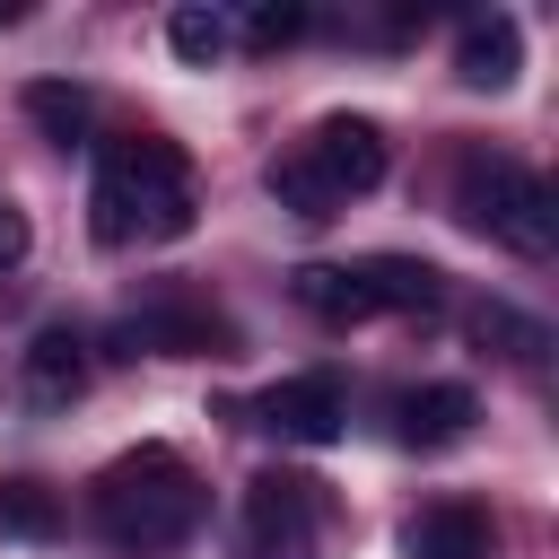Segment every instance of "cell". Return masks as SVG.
I'll return each mask as SVG.
<instances>
[{
  "label": "cell",
  "instance_id": "obj_18",
  "mask_svg": "<svg viewBox=\"0 0 559 559\" xmlns=\"http://www.w3.org/2000/svg\"><path fill=\"white\" fill-rule=\"evenodd\" d=\"M166 44H175L183 61H218V52H227V17H218V9H175V17H166Z\"/></svg>",
  "mask_w": 559,
  "mask_h": 559
},
{
  "label": "cell",
  "instance_id": "obj_10",
  "mask_svg": "<svg viewBox=\"0 0 559 559\" xmlns=\"http://www.w3.org/2000/svg\"><path fill=\"white\" fill-rule=\"evenodd\" d=\"M79 393H87V341H79L70 323H44V332L26 341V402L61 411V402H79Z\"/></svg>",
  "mask_w": 559,
  "mask_h": 559
},
{
  "label": "cell",
  "instance_id": "obj_6",
  "mask_svg": "<svg viewBox=\"0 0 559 559\" xmlns=\"http://www.w3.org/2000/svg\"><path fill=\"white\" fill-rule=\"evenodd\" d=\"M227 358L236 349V323L227 314H210L201 297H157V306H140L131 323H122V358Z\"/></svg>",
  "mask_w": 559,
  "mask_h": 559
},
{
  "label": "cell",
  "instance_id": "obj_7",
  "mask_svg": "<svg viewBox=\"0 0 559 559\" xmlns=\"http://www.w3.org/2000/svg\"><path fill=\"white\" fill-rule=\"evenodd\" d=\"M262 428H280V437H297V445H332L341 437V376H280L271 393H262Z\"/></svg>",
  "mask_w": 559,
  "mask_h": 559
},
{
  "label": "cell",
  "instance_id": "obj_11",
  "mask_svg": "<svg viewBox=\"0 0 559 559\" xmlns=\"http://www.w3.org/2000/svg\"><path fill=\"white\" fill-rule=\"evenodd\" d=\"M358 280H367L376 314H437L445 306V271L411 262V253H376V262H358Z\"/></svg>",
  "mask_w": 559,
  "mask_h": 559
},
{
  "label": "cell",
  "instance_id": "obj_19",
  "mask_svg": "<svg viewBox=\"0 0 559 559\" xmlns=\"http://www.w3.org/2000/svg\"><path fill=\"white\" fill-rule=\"evenodd\" d=\"M306 26H314V17H306L297 0H271V9H253V17H245V52H280V44H297Z\"/></svg>",
  "mask_w": 559,
  "mask_h": 559
},
{
  "label": "cell",
  "instance_id": "obj_16",
  "mask_svg": "<svg viewBox=\"0 0 559 559\" xmlns=\"http://www.w3.org/2000/svg\"><path fill=\"white\" fill-rule=\"evenodd\" d=\"M0 533L52 542V533H61V498H52L44 480H0Z\"/></svg>",
  "mask_w": 559,
  "mask_h": 559
},
{
  "label": "cell",
  "instance_id": "obj_17",
  "mask_svg": "<svg viewBox=\"0 0 559 559\" xmlns=\"http://www.w3.org/2000/svg\"><path fill=\"white\" fill-rule=\"evenodd\" d=\"M271 192H280V210H297V218H341V201L314 183V166L288 148V157H271Z\"/></svg>",
  "mask_w": 559,
  "mask_h": 559
},
{
  "label": "cell",
  "instance_id": "obj_9",
  "mask_svg": "<svg viewBox=\"0 0 559 559\" xmlns=\"http://www.w3.org/2000/svg\"><path fill=\"white\" fill-rule=\"evenodd\" d=\"M515 70H524V26H515L507 9L472 17L463 44H454V79H463V87H515Z\"/></svg>",
  "mask_w": 559,
  "mask_h": 559
},
{
  "label": "cell",
  "instance_id": "obj_12",
  "mask_svg": "<svg viewBox=\"0 0 559 559\" xmlns=\"http://www.w3.org/2000/svg\"><path fill=\"white\" fill-rule=\"evenodd\" d=\"M480 419V402H472V384H419V393H402V445H454L463 428Z\"/></svg>",
  "mask_w": 559,
  "mask_h": 559
},
{
  "label": "cell",
  "instance_id": "obj_3",
  "mask_svg": "<svg viewBox=\"0 0 559 559\" xmlns=\"http://www.w3.org/2000/svg\"><path fill=\"white\" fill-rule=\"evenodd\" d=\"M454 210H463V227L498 236V245H507V253H524V262H542V253L559 245V210H550V183H542L524 157L472 148V157L454 166Z\"/></svg>",
  "mask_w": 559,
  "mask_h": 559
},
{
  "label": "cell",
  "instance_id": "obj_8",
  "mask_svg": "<svg viewBox=\"0 0 559 559\" xmlns=\"http://www.w3.org/2000/svg\"><path fill=\"white\" fill-rule=\"evenodd\" d=\"M489 542H498V524H489V507H472V498H428V507L402 524V550H411V559H489Z\"/></svg>",
  "mask_w": 559,
  "mask_h": 559
},
{
  "label": "cell",
  "instance_id": "obj_2",
  "mask_svg": "<svg viewBox=\"0 0 559 559\" xmlns=\"http://www.w3.org/2000/svg\"><path fill=\"white\" fill-rule=\"evenodd\" d=\"M201 507H210V489H201V472L175 445H131V454H114L96 472V524H105L114 550L157 559V550H175L201 524Z\"/></svg>",
  "mask_w": 559,
  "mask_h": 559
},
{
  "label": "cell",
  "instance_id": "obj_5",
  "mask_svg": "<svg viewBox=\"0 0 559 559\" xmlns=\"http://www.w3.org/2000/svg\"><path fill=\"white\" fill-rule=\"evenodd\" d=\"M297 157L314 166V183H323L332 201H349V192H376V183H384V131H376L367 114H323V122L297 140Z\"/></svg>",
  "mask_w": 559,
  "mask_h": 559
},
{
  "label": "cell",
  "instance_id": "obj_14",
  "mask_svg": "<svg viewBox=\"0 0 559 559\" xmlns=\"http://www.w3.org/2000/svg\"><path fill=\"white\" fill-rule=\"evenodd\" d=\"M17 105H26V122H35L52 148H79V140H87V122H96V96H87V87H70V79H26V96H17Z\"/></svg>",
  "mask_w": 559,
  "mask_h": 559
},
{
  "label": "cell",
  "instance_id": "obj_13",
  "mask_svg": "<svg viewBox=\"0 0 559 559\" xmlns=\"http://www.w3.org/2000/svg\"><path fill=\"white\" fill-rule=\"evenodd\" d=\"M288 288H297V306H306L314 323H367V314H376V297H367L358 262H306Z\"/></svg>",
  "mask_w": 559,
  "mask_h": 559
},
{
  "label": "cell",
  "instance_id": "obj_1",
  "mask_svg": "<svg viewBox=\"0 0 559 559\" xmlns=\"http://www.w3.org/2000/svg\"><path fill=\"white\" fill-rule=\"evenodd\" d=\"M192 157L157 131H122L96 148V192H87V227L96 245H175L192 236Z\"/></svg>",
  "mask_w": 559,
  "mask_h": 559
},
{
  "label": "cell",
  "instance_id": "obj_4",
  "mask_svg": "<svg viewBox=\"0 0 559 559\" xmlns=\"http://www.w3.org/2000/svg\"><path fill=\"white\" fill-rule=\"evenodd\" d=\"M245 559H314V480L297 472L245 480Z\"/></svg>",
  "mask_w": 559,
  "mask_h": 559
},
{
  "label": "cell",
  "instance_id": "obj_15",
  "mask_svg": "<svg viewBox=\"0 0 559 559\" xmlns=\"http://www.w3.org/2000/svg\"><path fill=\"white\" fill-rule=\"evenodd\" d=\"M472 341H480V349H498V358H515V367H533V358L550 349V332H542L533 314L498 306V297H489V306H472Z\"/></svg>",
  "mask_w": 559,
  "mask_h": 559
},
{
  "label": "cell",
  "instance_id": "obj_20",
  "mask_svg": "<svg viewBox=\"0 0 559 559\" xmlns=\"http://www.w3.org/2000/svg\"><path fill=\"white\" fill-rule=\"evenodd\" d=\"M9 262H26V210L0 192V271H9Z\"/></svg>",
  "mask_w": 559,
  "mask_h": 559
}]
</instances>
